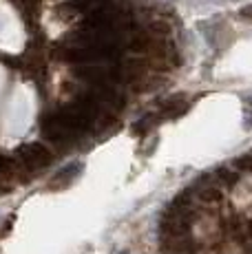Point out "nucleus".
<instances>
[{
    "label": "nucleus",
    "instance_id": "obj_2",
    "mask_svg": "<svg viewBox=\"0 0 252 254\" xmlns=\"http://www.w3.org/2000/svg\"><path fill=\"white\" fill-rule=\"evenodd\" d=\"M188 109V97L184 93H177V95H171L159 109V117L162 120H171V117H179L182 113H186Z\"/></svg>",
    "mask_w": 252,
    "mask_h": 254
},
{
    "label": "nucleus",
    "instance_id": "obj_5",
    "mask_svg": "<svg viewBox=\"0 0 252 254\" xmlns=\"http://www.w3.org/2000/svg\"><path fill=\"white\" fill-rule=\"evenodd\" d=\"M241 16L244 18H248V20H252V4H246V7H241Z\"/></svg>",
    "mask_w": 252,
    "mask_h": 254
},
{
    "label": "nucleus",
    "instance_id": "obj_1",
    "mask_svg": "<svg viewBox=\"0 0 252 254\" xmlns=\"http://www.w3.org/2000/svg\"><path fill=\"white\" fill-rule=\"evenodd\" d=\"M18 159L27 166V168H42L51 162V150L40 141H31L18 148Z\"/></svg>",
    "mask_w": 252,
    "mask_h": 254
},
{
    "label": "nucleus",
    "instance_id": "obj_3",
    "mask_svg": "<svg viewBox=\"0 0 252 254\" xmlns=\"http://www.w3.org/2000/svg\"><path fill=\"white\" fill-rule=\"evenodd\" d=\"M80 170H82V164H71V166H66L64 170H60V173L53 177L51 188H66V186L73 184L75 179H77Z\"/></svg>",
    "mask_w": 252,
    "mask_h": 254
},
{
    "label": "nucleus",
    "instance_id": "obj_4",
    "mask_svg": "<svg viewBox=\"0 0 252 254\" xmlns=\"http://www.w3.org/2000/svg\"><path fill=\"white\" fill-rule=\"evenodd\" d=\"M13 168H16V162L9 157H4V155H0V175H9L13 173Z\"/></svg>",
    "mask_w": 252,
    "mask_h": 254
}]
</instances>
